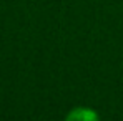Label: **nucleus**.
Here are the masks:
<instances>
[{
	"instance_id": "obj_1",
	"label": "nucleus",
	"mask_w": 123,
	"mask_h": 121,
	"mask_svg": "<svg viewBox=\"0 0 123 121\" xmlns=\"http://www.w3.org/2000/svg\"><path fill=\"white\" fill-rule=\"evenodd\" d=\"M65 121H100L98 118V113L92 108H86V106H80V108H75L72 109Z\"/></svg>"
}]
</instances>
